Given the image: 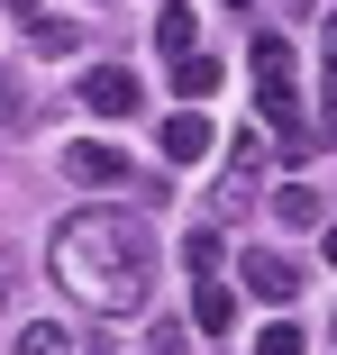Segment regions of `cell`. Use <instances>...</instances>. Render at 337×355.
<instances>
[{"mask_svg": "<svg viewBox=\"0 0 337 355\" xmlns=\"http://www.w3.org/2000/svg\"><path fill=\"white\" fill-rule=\"evenodd\" d=\"M219 255H228V246H219V228H191V246H182L191 282H210V273H219Z\"/></svg>", "mask_w": 337, "mask_h": 355, "instance_id": "obj_10", "label": "cell"}, {"mask_svg": "<svg viewBox=\"0 0 337 355\" xmlns=\"http://www.w3.org/2000/svg\"><path fill=\"white\" fill-rule=\"evenodd\" d=\"M64 182L119 191V182H137V173H128V155H119V146H92V137H74V146H64Z\"/></svg>", "mask_w": 337, "mask_h": 355, "instance_id": "obj_3", "label": "cell"}, {"mask_svg": "<svg viewBox=\"0 0 337 355\" xmlns=\"http://www.w3.org/2000/svg\"><path fill=\"white\" fill-rule=\"evenodd\" d=\"M10 19H28V28H37V19H46V10H37V0H10Z\"/></svg>", "mask_w": 337, "mask_h": 355, "instance_id": "obj_18", "label": "cell"}, {"mask_svg": "<svg viewBox=\"0 0 337 355\" xmlns=\"http://www.w3.org/2000/svg\"><path fill=\"white\" fill-rule=\"evenodd\" d=\"M0 292H10V282H0Z\"/></svg>", "mask_w": 337, "mask_h": 355, "instance_id": "obj_23", "label": "cell"}, {"mask_svg": "<svg viewBox=\"0 0 337 355\" xmlns=\"http://www.w3.org/2000/svg\"><path fill=\"white\" fill-rule=\"evenodd\" d=\"M200 155H210V119L182 101V110L164 119V164H200Z\"/></svg>", "mask_w": 337, "mask_h": 355, "instance_id": "obj_5", "label": "cell"}, {"mask_svg": "<svg viewBox=\"0 0 337 355\" xmlns=\"http://www.w3.org/2000/svg\"><path fill=\"white\" fill-rule=\"evenodd\" d=\"M246 292H255V301H301V264L255 246V255H246Z\"/></svg>", "mask_w": 337, "mask_h": 355, "instance_id": "obj_4", "label": "cell"}, {"mask_svg": "<svg viewBox=\"0 0 337 355\" xmlns=\"http://www.w3.org/2000/svg\"><path fill=\"white\" fill-rule=\"evenodd\" d=\"M137 101H146V83L128 73V64H92V73H83V110L92 119H128Z\"/></svg>", "mask_w": 337, "mask_h": 355, "instance_id": "obj_2", "label": "cell"}, {"mask_svg": "<svg viewBox=\"0 0 337 355\" xmlns=\"http://www.w3.org/2000/svg\"><path fill=\"white\" fill-rule=\"evenodd\" d=\"M319 110H328V137H337V28H328V55H319Z\"/></svg>", "mask_w": 337, "mask_h": 355, "instance_id": "obj_12", "label": "cell"}, {"mask_svg": "<svg viewBox=\"0 0 337 355\" xmlns=\"http://www.w3.org/2000/svg\"><path fill=\"white\" fill-rule=\"evenodd\" d=\"M19 355H64V328H28V337H19Z\"/></svg>", "mask_w": 337, "mask_h": 355, "instance_id": "obj_15", "label": "cell"}, {"mask_svg": "<svg viewBox=\"0 0 337 355\" xmlns=\"http://www.w3.org/2000/svg\"><path fill=\"white\" fill-rule=\"evenodd\" d=\"M191 319H200V328H228V319H237V301L219 292V282H200V292H191Z\"/></svg>", "mask_w": 337, "mask_h": 355, "instance_id": "obj_11", "label": "cell"}, {"mask_svg": "<svg viewBox=\"0 0 337 355\" xmlns=\"http://www.w3.org/2000/svg\"><path fill=\"white\" fill-rule=\"evenodd\" d=\"M46 264L64 282V301H83L101 319L146 310V292H155V237H146V219H128V209H74V219L55 228Z\"/></svg>", "mask_w": 337, "mask_h": 355, "instance_id": "obj_1", "label": "cell"}, {"mask_svg": "<svg viewBox=\"0 0 337 355\" xmlns=\"http://www.w3.org/2000/svg\"><path fill=\"white\" fill-rule=\"evenodd\" d=\"M264 355H301V328H264Z\"/></svg>", "mask_w": 337, "mask_h": 355, "instance_id": "obj_17", "label": "cell"}, {"mask_svg": "<svg viewBox=\"0 0 337 355\" xmlns=\"http://www.w3.org/2000/svg\"><path fill=\"white\" fill-rule=\"evenodd\" d=\"M19 128H28V92H19V83H0V137H19Z\"/></svg>", "mask_w": 337, "mask_h": 355, "instance_id": "obj_14", "label": "cell"}, {"mask_svg": "<svg viewBox=\"0 0 337 355\" xmlns=\"http://www.w3.org/2000/svg\"><path fill=\"white\" fill-rule=\"evenodd\" d=\"M274 219H283V228H319V219H328V200H319L310 182H283V191H274Z\"/></svg>", "mask_w": 337, "mask_h": 355, "instance_id": "obj_7", "label": "cell"}, {"mask_svg": "<svg viewBox=\"0 0 337 355\" xmlns=\"http://www.w3.org/2000/svg\"><path fill=\"white\" fill-rule=\"evenodd\" d=\"M83 37H92L83 19H37V28H28V46H37V64H64V55H83Z\"/></svg>", "mask_w": 337, "mask_h": 355, "instance_id": "obj_6", "label": "cell"}, {"mask_svg": "<svg viewBox=\"0 0 337 355\" xmlns=\"http://www.w3.org/2000/svg\"><path fill=\"white\" fill-rule=\"evenodd\" d=\"M146 355H191V337H182V328H155V337H146Z\"/></svg>", "mask_w": 337, "mask_h": 355, "instance_id": "obj_16", "label": "cell"}, {"mask_svg": "<svg viewBox=\"0 0 337 355\" xmlns=\"http://www.w3.org/2000/svg\"><path fill=\"white\" fill-rule=\"evenodd\" d=\"M155 46H164V55H200V19L182 10V0H173L164 19H155Z\"/></svg>", "mask_w": 337, "mask_h": 355, "instance_id": "obj_8", "label": "cell"}, {"mask_svg": "<svg viewBox=\"0 0 337 355\" xmlns=\"http://www.w3.org/2000/svg\"><path fill=\"white\" fill-rule=\"evenodd\" d=\"M283 10H292V19H301V10H310V0H283Z\"/></svg>", "mask_w": 337, "mask_h": 355, "instance_id": "obj_21", "label": "cell"}, {"mask_svg": "<svg viewBox=\"0 0 337 355\" xmlns=\"http://www.w3.org/2000/svg\"><path fill=\"white\" fill-rule=\"evenodd\" d=\"M255 164H264V128H246L237 146H228V173H246V182H255Z\"/></svg>", "mask_w": 337, "mask_h": 355, "instance_id": "obj_13", "label": "cell"}, {"mask_svg": "<svg viewBox=\"0 0 337 355\" xmlns=\"http://www.w3.org/2000/svg\"><path fill=\"white\" fill-rule=\"evenodd\" d=\"M173 92H182V101H210V92H219V64H210V55H173Z\"/></svg>", "mask_w": 337, "mask_h": 355, "instance_id": "obj_9", "label": "cell"}, {"mask_svg": "<svg viewBox=\"0 0 337 355\" xmlns=\"http://www.w3.org/2000/svg\"><path fill=\"white\" fill-rule=\"evenodd\" d=\"M319 255H328V264H337V228H328V237H319Z\"/></svg>", "mask_w": 337, "mask_h": 355, "instance_id": "obj_20", "label": "cell"}, {"mask_svg": "<svg viewBox=\"0 0 337 355\" xmlns=\"http://www.w3.org/2000/svg\"><path fill=\"white\" fill-rule=\"evenodd\" d=\"M228 10H255V0H228Z\"/></svg>", "mask_w": 337, "mask_h": 355, "instance_id": "obj_22", "label": "cell"}, {"mask_svg": "<svg viewBox=\"0 0 337 355\" xmlns=\"http://www.w3.org/2000/svg\"><path fill=\"white\" fill-rule=\"evenodd\" d=\"M10 273H19V255H10V246H0V282H10Z\"/></svg>", "mask_w": 337, "mask_h": 355, "instance_id": "obj_19", "label": "cell"}]
</instances>
